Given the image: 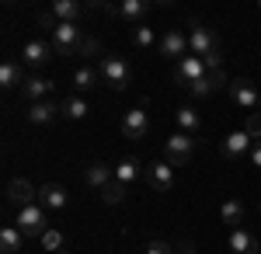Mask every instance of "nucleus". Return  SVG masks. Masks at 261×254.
Returning a JSON list of instances; mask_svg holds the SVG:
<instances>
[{
    "mask_svg": "<svg viewBox=\"0 0 261 254\" xmlns=\"http://www.w3.org/2000/svg\"><path fill=\"white\" fill-rule=\"evenodd\" d=\"M35 198H39V188H35L28 177H14V181H7V202H11V206L24 209V206H32Z\"/></svg>",
    "mask_w": 261,
    "mask_h": 254,
    "instance_id": "nucleus-12",
    "label": "nucleus"
},
{
    "mask_svg": "<svg viewBox=\"0 0 261 254\" xmlns=\"http://www.w3.org/2000/svg\"><path fill=\"white\" fill-rule=\"evenodd\" d=\"M174 122H178V129L181 133H195V129H202V115H199V108H192V105H181L178 112H174Z\"/></svg>",
    "mask_w": 261,
    "mask_h": 254,
    "instance_id": "nucleus-21",
    "label": "nucleus"
},
{
    "mask_svg": "<svg viewBox=\"0 0 261 254\" xmlns=\"http://www.w3.org/2000/svg\"><path fill=\"white\" fill-rule=\"evenodd\" d=\"M70 84H73V91L87 94V91H94V87L101 84V73H98V70H91V66H77V70L70 73Z\"/></svg>",
    "mask_w": 261,
    "mask_h": 254,
    "instance_id": "nucleus-19",
    "label": "nucleus"
},
{
    "mask_svg": "<svg viewBox=\"0 0 261 254\" xmlns=\"http://www.w3.org/2000/svg\"><path fill=\"white\" fill-rule=\"evenodd\" d=\"M140 174H146V171L140 167V160H136V157H122L119 164H115V181H122L125 188H129Z\"/></svg>",
    "mask_w": 261,
    "mask_h": 254,
    "instance_id": "nucleus-20",
    "label": "nucleus"
},
{
    "mask_svg": "<svg viewBox=\"0 0 261 254\" xmlns=\"http://www.w3.org/2000/svg\"><path fill=\"white\" fill-rule=\"evenodd\" d=\"M87 115H91V101H84L81 94L63 101V118H66V122H84Z\"/></svg>",
    "mask_w": 261,
    "mask_h": 254,
    "instance_id": "nucleus-22",
    "label": "nucleus"
},
{
    "mask_svg": "<svg viewBox=\"0 0 261 254\" xmlns=\"http://www.w3.org/2000/svg\"><path fill=\"white\" fill-rule=\"evenodd\" d=\"M244 133L251 139H261V112H254V115L247 118V125H244Z\"/></svg>",
    "mask_w": 261,
    "mask_h": 254,
    "instance_id": "nucleus-33",
    "label": "nucleus"
},
{
    "mask_svg": "<svg viewBox=\"0 0 261 254\" xmlns=\"http://www.w3.org/2000/svg\"><path fill=\"white\" fill-rule=\"evenodd\" d=\"M101 80H105V87H112V91H125L129 87V80H133V70H129V63L115 53H105L101 56V66H98Z\"/></svg>",
    "mask_w": 261,
    "mask_h": 254,
    "instance_id": "nucleus-1",
    "label": "nucleus"
},
{
    "mask_svg": "<svg viewBox=\"0 0 261 254\" xmlns=\"http://www.w3.org/2000/svg\"><path fill=\"white\" fill-rule=\"evenodd\" d=\"M192 154H195V139L188 136V133H174V136H167V143H164V160L171 167H188Z\"/></svg>",
    "mask_w": 261,
    "mask_h": 254,
    "instance_id": "nucleus-4",
    "label": "nucleus"
},
{
    "mask_svg": "<svg viewBox=\"0 0 261 254\" xmlns=\"http://www.w3.org/2000/svg\"><path fill=\"white\" fill-rule=\"evenodd\" d=\"M230 251L233 254H258V240L247 234V230H233L230 234Z\"/></svg>",
    "mask_w": 261,
    "mask_h": 254,
    "instance_id": "nucleus-25",
    "label": "nucleus"
},
{
    "mask_svg": "<svg viewBox=\"0 0 261 254\" xmlns=\"http://www.w3.org/2000/svg\"><path fill=\"white\" fill-rule=\"evenodd\" d=\"M56 118H63V101H35V105H28V122L32 125H53Z\"/></svg>",
    "mask_w": 261,
    "mask_h": 254,
    "instance_id": "nucleus-14",
    "label": "nucleus"
},
{
    "mask_svg": "<svg viewBox=\"0 0 261 254\" xmlns=\"http://www.w3.org/2000/svg\"><path fill=\"white\" fill-rule=\"evenodd\" d=\"M226 91H230V98L237 101V105H244V108L258 105V98H261V91H258V87H254V84H251L247 77H233Z\"/></svg>",
    "mask_w": 261,
    "mask_h": 254,
    "instance_id": "nucleus-16",
    "label": "nucleus"
},
{
    "mask_svg": "<svg viewBox=\"0 0 261 254\" xmlns=\"http://www.w3.org/2000/svg\"><path fill=\"white\" fill-rule=\"evenodd\" d=\"M188 49H192V56H209V53H216V49H220V39H216V32H213V28H205V24H199V21H192Z\"/></svg>",
    "mask_w": 261,
    "mask_h": 254,
    "instance_id": "nucleus-6",
    "label": "nucleus"
},
{
    "mask_svg": "<svg viewBox=\"0 0 261 254\" xmlns=\"http://www.w3.org/2000/svg\"><path fill=\"white\" fill-rule=\"evenodd\" d=\"M146 254H174V247H171L167 240H150V244H146Z\"/></svg>",
    "mask_w": 261,
    "mask_h": 254,
    "instance_id": "nucleus-35",
    "label": "nucleus"
},
{
    "mask_svg": "<svg viewBox=\"0 0 261 254\" xmlns=\"http://www.w3.org/2000/svg\"><path fill=\"white\" fill-rule=\"evenodd\" d=\"M157 49H161V56L167 59H185L192 49H188V35L181 32V28H171V32H164L161 42H157Z\"/></svg>",
    "mask_w": 261,
    "mask_h": 254,
    "instance_id": "nucleus-9",
    "label": "nucleus"
},
{
    "mask_svg": "<svg viewBox=\"0 0 261 254\" xmlns=\"http://www.w3.org/2000/svg\"><path fill=\"white\" fill-rule=\"evenodd\" d=\"M42 247H45L49 254L63 251V234H60V230H45V237H42Z\"/></svg>",
    "mask_w": 261,
    "mask_h": 254,
    "instance_id": "nucleus-31",
    "label": "nucleus"
},
{
    "mask_svg": "<svg viewBox=\"0 0 261 254\" xmlns=\"http://www.w3.org/2000/svg\"><path fill=\"white\" fill-rule=\"evenodd\" d=\"M53 18L63 21V24H77L73 18H81V4H73V0H53Z\"/></svg>",
    "mask_w": 261,
    "mask_h": 254,
    "instance_id": "nucleus-24",
    "label": "nucleus"
},
{
    "mask_svg": "<svg viewBox=\"0 0 261 254\" xmlns=\"http://www.w3.org/2000/svg\"><path fill=\"white\" fill-rule=\"evenodd\" d=\"M39 202L45 213H60V209H66V202H70V195H66V188L63 185H56V181H49V185H42L39 188Z\"/></svg>",
    "mask_w": 261,
    "mask_h": 254,
    "instance_id": "nucleus-13",
    "label": "nucleus"
},
{
    "mask_svg": "<svg viewBox=\"0 0 261 254\" xmlns=\"http://www.w3.org/2000/svg\"><path fill=\"white\" fill-rule=\"evenodd\" d=\"M81 42H84V35H81V28L77 24H56V32H53V49H56V56H73L77 49H81Z\"/></svg>",
    "mask_w": 261,
    "mask_h": 254,
    "instance_id": "nucleus-7",
    "label": "nucleus"
},
{
    "mask_svg": "<svg viewBox=\"0 0 261 254\" xmlns=\"http://www.w3.org/2000/svg\"><path fill=\"white\" fill-rule=\"evenodd\" d=\"M174 254H199V251H195V247L185 240V244H178V247H174Z\"/></svg>",
    "mask_w": 261,
    "mask_h": 254,
    "instance_id": "nucleus-37",
    "label": "nucleus"
},
{
    "mask_svg": "<svg viewBox=\"0 0 261 254\" xmlns=\"http://www.w3.org/2000/svg\"><path fill=\"white\" fill-rule=\"evenodd\" d=\"M146 185L153 188V192H167L171 185H174V167L167 164V160H153L150 167H146Z\"/></svg>",
    "mask_w": 261,
    "mask_h": 254,
    "instance_id": "nucleus-15",
    "label": "nucleus"
},
{
    "mask_svg": "<svg viewBox=\"0 0 261 254\" xmlns=\"http://www.w3.org/2000/svg\"><path fill=\"white\" fill-rule=\"evenodd\" d=\"M108 11H119L122 18L136 21V18H143V14H146V11H150V4H146V0H122L119 7H108Z\"/></svg>",
    "mask_w": 261,
    "mask_h": 254,
    "instance_id": "nucleus-27",
    "label": "nucleus"
},
{
    "mask_svg": "<svg viewBox=\"0 0 261 254\" xmlns=\"http://www.w3.org/2000/svg\"><path fill=\"white\" fill-rule=\"evenodd\" d=\"M157 32H153V28H150V24H136V28H133V45H136V49H153V45H157Z\"/></svg>",
    "mask_w": 261,
    "mask_h": 254,
    "instance_id": "nucleus-28",
    "label": "nucleus"
},
{
    "mask_svg": "<svg viewBox=\"0 0 261 254\" xmlns=\"http://www.w3.org/2000/svg\"><path fill=\"white\" fill-rule=\"evenodd\" d=\"M254 150V139L247 136L244 129H237V133H230V136L223 139V157L226 160H237V157H247Z\"/></svg>",
    "mask_w": 261,
    "mask_h": 254,
    "instance_id": "nucleus-17",
    "label": "nucleus"
},
{
    "mask_svg": "<svg viewBox=\"0 0 261 254\" xmlns=\"http://www.w3.org/2000/svg\"><path fill=\"white\" fill-rule=\"evenodd\" d=\"M112 181H115V167L105 164V160H91V164L84 167V185L94 188V192H105Z\"/></svg>",
    "mask_w": 261,
    "mask_h": 254,
    "instance_id": "nucleus-8",
    "label": "nucleus"
},
{
    "mask_svg": "<svg viewBox=\"0 0 261 254\" xmlns=\"http://www.w3.org/2000/svg\"><path fill=\"white\" fill-rule=\"evenodd\" d=\"M258 105H261V98H258Z\"/></svg>",
    "mask_w": 261,
    "mask_h": 254,
    "instance_id": "nucleus-39",
    "label": "nucleus"
},
{
    "mask_svg": "<svg viewBox=\"0 0 261 254\" xmlns=\"http://www.w3.org/2000/svg\"><path fill=\"white\" fill-rule=\"evenodd\" d=\"M185 91H188L192 98H209V94H213V84H209V77H202V80H195V84H188Z\"/></svg>",
    "mask_w": 261,
    "mask_h": 254,
    "instance_id": "nucleus-32",
    "label": "nucleus"
},
{
    "mask_svg": "<svg viewBox=\"0 0 261 254\" xmlns=\"http://www.w3.org/2000/svg\"><path fill=\"white\" fill-rule=\"evenodd\" d=\"M205 77V63H202V56H188L178 59V66H174V84L178 87H188V84H195V80Z\"/></svg>",
    "mask_w": 261,
    "mask_h": 254,
    "instance_id": "nucleus-10",
    "label": "nucleus"
},
{
    "mask_svg": "<svg viewBox=\"0 0 261 254\" xmlns=\"http://www.w3.org/2000/svg\"><path fill=\"white\" fill-rule=\"evenodd\" d=\"M56 254H70V251H66V247H63V251H56Z\"/></svg>",
    "mask_w": 261,
    "mask_h": 254,
    "instance_id": "nucleus-38",
    "label": "nucleus"
},
{
    "mask_svg": "<svg viewBox=\"0 0 261 254\" xmlns=\"http://www.w3.org/2000/svg\"><path fill=\"white\" fill-rule=\"evenodd\" d=\"M35 24H39L42 32H49V35H53V32H56V24H60V21L53 18V11H45V14H39V18H35Z\"/></svg>",
    "mask_w": 261,
    "mask_h": 254,
    "instance_id": "nucleus-34",
    "label": "nucleus"
},
{
    "mask_svg": "<svg viewBox=\"0 0 261 254\" xmlns=\"http://www.w3.org/2000/svg\"><path fill=\"white\" fill-rule=\"evenodd\" d=\"M24 80H28V73H21V63H14V59L0 63V87L4 91H18V87H24Z\"/></svg>",
    "mask_w": 261,
    "mask_h": 254,
    "instance_id": "nucleus-18",
    "label": "nucleus"
},
{
    "mask_svg": "<svg viewBox=\"0 0 261 254\" xmlns=\"http://www.w3.org/2000/svg\"><path fill=\"white\" fill-rule=\"evenodd\" d=\"M14 226H18L24 237H45V230H49V213L42 209L39 202H32V206H24V209H18V219H14Z\"/></svg>",
    "mask_w": 261,
    "mask_h": 254,
    "instance_id": "nucleus-3",
    "label": "nucleus"
},
{
    "mask_svg": "<svg viewBox=\"0 0 261 254\" xmlns=\"http://www.w3.org/2000/svg\"><path fill=\"white\" fill-rule=\"evenodd\" d=\"M53 91H56L53 77H42V73H28L24 87H21V98L28 101V105H35V101H49V94H53Z\"/></svg>",
    "mask_w": 261,
    "mask_h": 254,
    "instance_id": "nucleus-11",
    "label": "nucleus"
},
{
    "mask_svg": "<svg viewBox=\"0 0 261 254\" xmlns=\"http://www.w3.org/2000/svg\"><path fill=\"white\" fill-rule=\"evenodd\" d=\"M101 198H105L108 206H122V202H125V185H122V181H112V185L101 192Z\"/></svg>",
    "mask_w": 261,
    "mask_h": 254,
    "instance_id": "nucleus-29",
    "label": "nucleus"
},
{
    "mask_svg": "<svg viewBox=\"0 0 261 254\" xmlns=\"http://www.w3.org/2000/svg\"><path fill=\"white\" fill-rule=\"evenodd\" d=\"M150 129V108L146 105H133L125 115H122V136L125 139H143Z\"/></svg>",
    "mask_w": 261,
    "mask_h": 254,
    "instance_id": "nucleus-5",
    "label": "nucleus"
},
{
    "mask_svg": "<svg viewBox=\"0 0 261 254\" xmlns=\"http://www.w3.org/2000/svg\"><path fill=\"white\" fill-rule=\"evenodd\" d=\"M56 56V49H53V42H42V39H32L21 45V66L28 70V73H42L45 66H49V59Z\"/></svg>",
    "mask_w": 261,
    "mask_h": 254,
    "instance_id": "nucleus-2",
    "label": "nucleus"
},
{
    "mask_svg": "<svg viewBox=\"0 0 261 254\" xmlns=\"http://www.w3.org/2000/svg\"><path fill=\"white\" fill-rule=\"evenodd\" d=\"M77 56H84V59H91V56H105V53H101V42L94 39V35H84L81 49H77Z\"/></svg>",
    "mask_w": 261,
    "mask_h": 254,
    "instance_id": "nucleus-30",
    "label": "nucleus"
},
{
    "mask_svg": "<svg viewBox=\"0 0 261 254\" xmlns=\"http://www.w3.org/2000/svg\"><path fill=\"white\" fill-rule=\"evenodd\" d=\"M21 237H24V234H21L18 226H4V230H0V251H4V254H18L21 244H24Z\"/></svg>",
    "mask_w": 261,
    "mask_h": 254,
    "instance_id": "nucleus-26",
    "label": "nucleus"
},
{
    "mask_svg": "<svg viewBox=\"0 0 261 254\" xmlns=\"http://www.w3.org/2000/svg\"><path fill=\"white\" fill-rule=\"evenodd\" d=\"M220 219L226 223V226L241 230V223H244V202H241V198H226V202L220 206Z\"/></svg>",
    "mask_w": 261,
    "mask_h": 254,
    "instance_id": "nucleus-23",
    "label": "nucleus"
},
{
    "mask_svg": "<svg viewBox=\"0 0 261 254\" xmlns=\"http://www.w3.org/2000/svg\"><path fill=\"white\" fill-rule=\"evenodd\" d=\"M247 157H251V164H254V167L261 171V143H254V150H251Z\"/></svg>",
    "mask_w": 261,
    "mask_h": 254,
    "instance_id": "nucleus-36",
    "label": "nucleus"
}]
</instances>
